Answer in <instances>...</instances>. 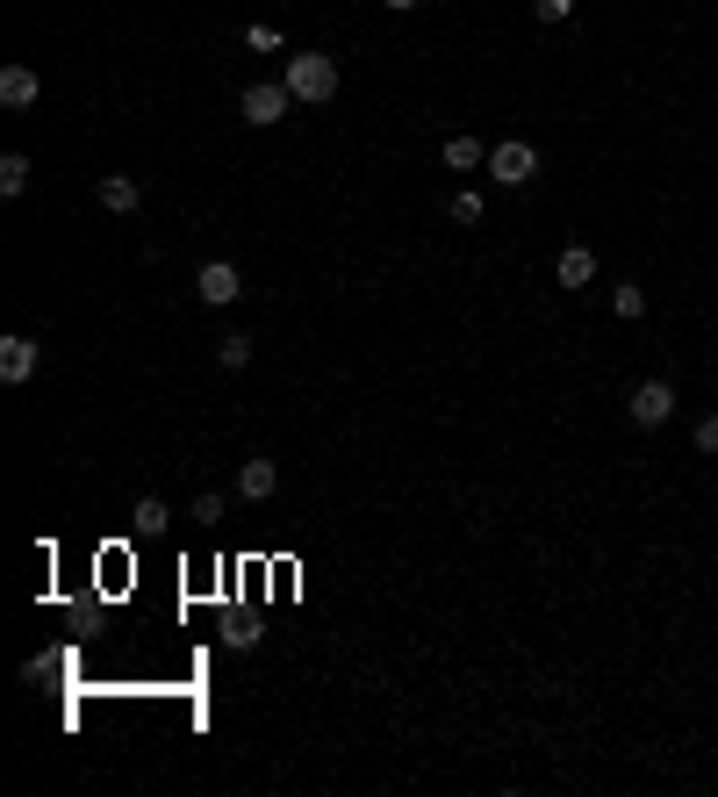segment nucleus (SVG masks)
Masks as SVG:
<instances>
[{
    "instance_id": "f257e3e1",
    "label": "nucleus",
    "mask_w": 718,
    "mask_h": 797,
    "mask_svg": "<svg viewBox=\"0 0 718 797\" xmlns=\"http://www.w3.org/2000/svg\"><path fill=\"white\" fill-rule=\"evenodd\" d=\"M288 94L295 101H331V94H338V65H331L324 51H295L288 58Z\"/></svg>"
},
{
    "instance_id": "f03ea898",
    "label": "nucleus",
    "mask_w": 718,
    "mask_h": 797,
    "mask_svg": "<svg viewBox=\"0 0 718 797\" xmlns=\"http://www.w3.org/2000/svg\"><path fill=\"white\" fill-rule=\"evenodd\" d=\"M288 108H295L288 80H280V87H274V80H252V87H244V101H238V116L252 122V130H274V122L288 116Z\"/></svg>"
},
{
    "instance_id": "7ed1b4c3",
    "label": "nucleus",
    "mask_w": 718,
    "mask_h": 797,
    "mask_svg": "<svg viewBox=\"0 0 718 797\" xmlns=\"http://www.w3.org/2000/svg\"><path fill=\"white\" fill-rule=\"evenodd\" d=\"M489 173H496L503 188H525V180H539V152H531L525 137H503L496 152H489Z\"/></svg>"
},
{
    "instance_id": "20e7f679",
    "label": "nucleus",
    "mask_w": 718,
    "mask_h": 797,
    "mask_svg": "<svg viewBox=\"0 0 718 797\" xmlns=\"http://www.w3.org/2000/svg\"><path fill=\"white\" fill-rule=\"evenodd\" d=\"M625 410H633V424H639V432H654V424H668V416H675V382H661V374H654V382H639Z\"/></svg>"
},
{
    "instance_id": "39448f33",
    "label": "nucleus",
    "mask_w": 718,
    "mask_h": 797,
    "mask_svg": "<svg viewBox=\"0 0 718 797\" xmlns=\"http://www.w3.org/2000/svg\"><path fill=\"white\" fill-rule=\"evenodd\" d=\"M194 295H202L208 310H230V302L244 295V280H238V266H230V259H208L202 274H194Z\"/></svg>"
},
{
    "instance_id": "423d86ee",
    "label": "nucleus",
    "mask_w": 718,
    "mask_h": 797,
    "mask_svg": "<svg viewBox=\"0 0 718 797\" xmlns=\"http://www.w3.org/2000/svg\"><path fill=\"white\" fill-rule=\"evenodd\" d=\"M36 360H44V346H36V338H22V330H15V338H0V382H29V374H36Z\"/></svg>"
},
{
    "instance_id": "0eeeda50",
    "label": "nucleus",
    "mask_w": 718,
    "mask_h": 797,
    "mask_svg": "<svg viewBox=\"0 0 718 797\" xmlns=\"http://www.w3.org/2000/svg\"><path fill=\"white\" fill-rule=\"evenodd\" d=\"M553 274H561V288H589V280H597V252H589V244H561Z\"/></svg>"
},
{
    "instance_id": "6e6552de",
    "label": "nucleus",
    "mask_w": 718,
    "mask_h": 797,
    "mask_svg": "<svg viewBox=\"0 0 718 797\" xmlns=\"http://www.w3.org/2000/svg\"><path fill=\"white\" fill-rule=\"evenodd\" d=\"M274 488H280V468H274V460H244V468H238V496H244V503H266Z\"/></svg>"
},
{
    "instance_id": "1a4fd4ad",
    "label": "nucleus",
    "mask_w": 718,
    "mask_h": 797,
    "mask_svg": "<svg viewBox=\"0 0 718 797\" xmlns=\"http://www.w3.org/2000/svg\"><path fill=\"white\" fill-rule=\"evenodd\" d=\"M36 94H44V80H36L29 65H8V72H0V101H8V108H36Z\"/></svg>"
},
{
    "instance_id": "9d476101",
    "label": "nucleus",
    "mask_w": 718,
    "mask_h": 797,
    "mask_svg": "<svg viewBox=\"0 0 718 797\" xmlns=\"http://www.w3.org/2000/svg\"><path fill=\"white\" fill-rule=\"evenodd\" d=\"M137 202H144V188L130 173H101V208H108V216H130Z\"/></svg>"
},
{
    "instance_id": "9b49d317",
    "label": "nucleus",
    "mask_w": 718,
    "mask_h": 797,
    "mask_svg": "<svg viewBox=\"0 0 718 797\" xmlns=\"http://www.w3.org/2000/svg\"><path fill=\"white\" fill-rule=\"evenodd\" d=\"M445 166H453V173H475V166H489V144L481 137H445Z\"/></svg>"
},
{
    "instance_id": "f8f14e48",
    "label": "nucleus",
    "mask_w": 718,
    "mask_h": 797,
    "mask_svg": "<svg viewBox=\"0 0 718 797\" xmlns=\"http://www.w3.org/2000/svg\"><path fill=\"white\" fill-rule=\"evenodd\" d=\"M130 524H137V539L166 532V503H158V496H137V510H130Z\"/></svg>"
},
{
    "instance_id": "ddd939ff",
    "label": "nucleus",
    "mask_w": 718,
    "mask_h": 797,
    "mask_svg": "<svg viewBox=\"0 0 718 797\" xmlns=\"http://www.w3.org/2000/svg\"><path fill=\"white\" fill-rule=\"evenodd\" d=\"M22 188H29V158L8 152V158H0V194H22Z\"/></svg>"
},
{
    "instance_id": "4468645a",
    "label": "nucleus",
    "mask_w": 718,
    "mask_h": 797,
    "mask_svg": "<svg viewBox=\"0 0 718 797\" xmlns=\"http://www.w3.org/2000/svg\"><path fill=\"white\" fill-rule=\"evenodd\" d=\"M216 360L230 366V374H244V366H252V338H244V330H238V338H223V346H216Z\"/></svg>"
},
{
    "instance_id": "2eb2a0df",
    "label": "nucleus",
    "mask_w": 718,
    "mask_h": 797,
    "mask_svg": "<svg viewBox=\"0 0 718 797\" xmlns=\"http://www.w3.org/2000/svg\"><path fill=\"white\" fill-rule=\"evenodd\" d=\"M611 310L625 316V324H633V316H647V288H633V280H625V288L611 295Z\"/></svg>"
},
{
    "instance_id": "dca6fc26",
    "label": "nucleus",
    "mask_w": 718,
    "mask_h": 797,
    "mask_svg": "<svg viewBox=\"0 0 718 797\" xmlns=\"http://www.w3.org/2000/svg\"><path fill=\"white\" fill-rule=\"evenodd\" d=\"M244 44H252V51H280V29H274V22H252V29H244Z\"/></svg>"
},
{
    "instance_id": "f3484780",
    "label": "nucleus",
    "mask_w": 718,
    "mask_h": 797,
    "mask_svg": "<svg viewBox=\"0 0 718 797\" xmlns=\"http://www.w3.org/2000/svg\"><path fill=\"white\" fill-rule=\"evenodd\" d=\"M223 640L244 654V647H259V625H252V618H230V632H223Z\"/></svg>"
},
{
    "instance_id": "a211bd4d",
    "label": "nucleus",
    "mask_w": 718,
    "mask_h": 797,
    "mask_svg": "<svg viewBox=\"0 0 718 797\" xmlns=\"http://www.w3.org/2000/svg\"><path fill=\"white\" fill-rule=\"evenodd\" d=\"M531 15H539V22H567V15H575V0H531Z\"/></svg>"
},
{
    "instance_id": "6ab92c4d",
    "label": "nucleus",
    "mask_w": 718,
    "mask_h": 797,
    "mask_svg": "<svg viewBox=\"0 0 718 797\" xmlns=\"http://www.w3.org/2000/svg\"><path fill=\"white\" fill-rule=\"evenodd\" d=\"M453 224H481V194H453Z\"/></svg>"
},
{
    "instance_id": "aec40b11",
    "label": "nucleus",
    "mask_w": 718,
    "mask_h": 797,
    "mask_svg": "<svg viewBox=\"0 0 718 797\" xmlns=\"http://www.w3.org/2000/svg\"><path fill=\"white\" fill-rule=\"evenodd\" d=\"M697 452H718V410L697 416Z\"/></svg>"
},
{
    "instance_id": "412c9836",
    "label": "nucleus",
    "mask_w": 718,
    "mask_h": 797,
    "mask_svg": "<svg viewBox=\"0 0 718 797\" xmlns=\"http://www.w3.org/2000/svg\"><path fill=\"white\" fill-rule=\"evenodd\" d=\"M223 518V496H194V524H216Z\"/></svg>"
},
{
    "instance_id": "4be33fe9",
    "label": "nucleus",
    "mask_w": 718,
    "mask_h": 797,
    "mask_svg": "<svg viewBox=\"0 0 718 797\" xmlns=\"http://www.w3.org/2000/svg\"><path fill=\"white\" fill-rule=\"evenodd\" d=\"M388 8H395V15H410V8H424V0H388Z\"/></svg>"
}]
</instances>
